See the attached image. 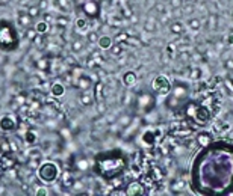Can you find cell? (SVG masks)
Returning <instances> with one entry per match:
<instances>
[{
    "label": "cell",
    "instance_id": "cell-9",
    "mask_svg": "<svg viewBox=\"0 0 233 196\" xmlns=\"http://www.w3.org/2000/svg\"><path fill=\"white\" fill-rule=\"evenodd\" d=\"M50 92H51V95H53V97L59 98V97H62L64 94H65V86H64L62 83H55V85H51Z\"/></svg>",
    "mask_w": 233,
    "mask_h": 196
},
{
    "label": "cell",
    "instance_id": "cell-35",
    "mask_svg": "<svg viewBox=\"0 0 233 196\" xmlns=\"http://www.w3.org/2000/svg\"><path fill=\"white\" fill-rule=\"evenodd\" d=\"M79 85H80L83 89H88V86H89V80H79Z\"/></svg>",
    "mask_w": 233,
    "mask_h": 196
},
{
    "label": "cell",
    "instance_id": "cell-10",
    "mask_svg": "<svg viewBox=\"0 0 233 196\" xmlns=\"http://www.w3.org/2000/svg\"><path fill=\"white\" fill-rule=\"evenodd\" d=\"M14 121H12V118L9 116H3L2 119H0V128L3 130V131H8V130H12L14 128Z\"/></svg>",
    "mask_w": 233,
    "mask_h": 196
},
{
    "label": "cell",
    "instance_id": "cell-5",
    "mask_svg": "<svg viewBox=\"0 0 233 196\" xmlns=\"http://www.w3.org/2000/svg\"><path fill=\"white\" fill-rule=\"evenodd\" d=\"M136 82H138V75H136L135 71H127V73H124V75H123V85H124V86L133 88V86L136 85Z\"/></svg>",
    "mask_w": 233,
    "mask_h": 196
},
{
    "label": "cell",
    "instance_id": "cell-24",
    "mask_svg": "<svg viewBox=\"0 0 233 196\" xmlns=\"http://www.w3.org/2000/svg\"><path fill=\"white\" fill-rule=\"evenodd\" d=\"M170 5H171V8H173V9H182L183 2H182V0H171Z\"/></svg>",
    "mask_w": 233,
    "mask_h": 196
},
{
    "label": "cell",
    "instance_id": "cell-23",
    "mask_svg": "<svg viewBox=\"0 0 233 196\" xmlns=\"http://www.w3.org/2000/svg\"><path fill=\"white\" fill-rule=\"evenodd\" d=\"M73 177L70 175V174H64V186H73Z\"/></svg>",
    "mask_w": 233,
    "mask_h": 196
},
{
    "label": "cell",
    "instance_id": "cell-26",
    "mask_svg": "<svg viewBox=\"0 0 233 196\" xmlns=\"http://www.w3.org/2000/svg\"><path fill=\"white\" fill-rule=\"evenodd\" d=\"M88 41L93 42V44L97 42V41H98V35H97L96 32H88Z\"/></svg>",
    "mask_w": 233,
    "mask_h": 196
},
{
    "label": "cell",
    "instance_id": "cell-25",
    "mask_svg": "<svg viewBox=\"0 0 233 196\" xmlns=\"http://www.w3.org/2000/svg\"><path fill=\"white\" fill-rule=\"evenodd\" d=\"M55 18H56V17H53L51 14H48V12H44V15H43V20H44L46 23H48V24L55 23Z\"/></svg>",
    "mask_w": 233,
    "mask_h": 196
},
{
    "label": "cell",
    "instance_id": "cell-30",
    "mask_svg": "<svg viewBox=\"0 0 233 196\" xmlns=\"http://www.w3.org/2000/svg\"><path fill=\"white\" fill-rule=\"evenodd\" d=\"M38 8H40L41 11H43V9L46 11V9L48 8V2H47V0H40V3H38Z\"/></svg>",
    "mask_w": 233,
    "mask_h": 196
},
{
    "label": "cell",
    "instance_id": "cell-11",
    "mask_svg": "<svg viewBox=\"0 0 233 196\" xmlns=\"http://www.w3.org/2000/svg\"><path fill=\"white\" fill-rule=\"evenodd\" d=\"M188 27L192 32H198L201 29V21L198 18H191V20H188Z\"/></svg>",
    "mask_w": 233,
    "mask_h": 196
},
{
    "label": "cell",
    "instance_id": "cell-33",
    "mask_svg": "<svg viewBox=\"0 0 233 196\" xmlns=\"http://www.w3.org/2000/svg\"><path fill=\"white\" fill-rule=\"evenodd\" d=\"M209 21H211V29L216 27V17L215 15H209Z\"/></svg>",
    "mask_w": 233,
    "mask_h": 196
},
{
    "label": "cell",
    "instance_id": "cell-20",
    "mask_svg": "<svg viewBox=\"0 0 233 196\" xmlns=\"http://www.w3.org/2000/svg\"><path fill=\"white\" fill-rule=\"evenodd\" d=\"M197 140L201 143V145H208V143L211 142V136H209V134H206V133H201V134L197 137Z\"/></svg>",
    "mask_w": 233,
    "mask_h": 196
},
{
    "label": "cell",
    "instance_id": "cell-15",
    "mask_svg": "<svg viewBox=\"0 0 233 196\" xmlns=\"http://www.w3.org/2000/svg\"><path fill=\"white\" fill-rule=\"evenodd\" d=\"M27 14H29V17H30V18H36V17H40V14H41V9L38 8V6H29V9H27Z\"/></svg>",
    "mask_w": 233,
    "mask_h": 196
},
{
    "label": "cell",
    "instance_id": "cell-3",
    "mask_svg": "<svg viewBox=\"0 0 233 196\" xmlns=\"http://www.w3.org/2000/svg\"><path fill=\"white\" fill-rule=\"evenodd\" d=\"M144 193H145L144 186H142L141 182H138V181L130 182V184L127 186V190H126V195H130V196H133V195H144Z\"/></svg>",
    "mask_w": 233,
    "mask_h": 196
},
{
    "label": "cell",
    "instance_id": "cell-4",
    "mask_svg": "<svg viewBox=\"0 0 233 196\" xmlns=\"http://www.w3.org/2000/svg\"><path fill=\"white\" fill-rule=\"evenodd\" d=\"M97 45H98V48L100 50H111V47L114 45V39H112V36H109V35H101V36H98V41H97Z\"/></svg>",
    "mask_w": 233,
    "mask_h": 196
},
{
    "label": "cell",
    "instance_id": "cell-34",
    "mask_svg": "<svg viewBox=\"0 0 233 196\" xmlns=\"http://www.w3.org/2000/svg\"><path fill=\"white\" fill-rule=\"evenodd\" d=\"M9 149H11L9 142H3V143H2V151H3V152H6V151H9Z\"/></svg>",
    "mask_w": 233,
    "mask_h": 196
},
{
    "label": "cell",
    "instance_id": "cell-2",
    "mask_svg": "<svg viewBox=\"0 0 233 196\" xmlns=\"http://www.w3.org/2000/svg\"><path fill=\"white\" fill-rule=\"evenodd\" d=\"M151 88L156 94L159 95H166L168 92L171 90V82L166 75H156L151 82Z\"/></svg>",
    "mask_w": 233,
    "mask_h": 196
},
{
    "label": "cell",
    "instance_id": "cell-27",
    "mask_svg": "<svg viewBox=\"0 0 233 196\" xmlns=\"http://www.w3.org/2000/svg\"><path fill=\"white\" fill-rule=\"evenodd\" d=\"M29 155H30V159L38 160V159H41V151H40V149H33V151L29 152Z\"/></svg>",
    "mask_w": 233,
    "mask_h": 196
},
{
    "label": "cell",
    "instance_id": "cell-19",
    "mask_svg": "<svg viewBox=\"0 0 233 196\" xmlns=\"http://www.w3.org/2000/svg\"><path fill=\"white\" fill-rule=\"evenodd\" d=\"M55 23H56L58 26H61V27H65V26L68 24V17H62V15H59V17L55 18Z\"/></svg>",
    "mask_w": 233,
    "mask_h": 196
},
{
    "label": "cell",
    "instance_id": "cell-13",
    "mask_svg": "<svg viewBox=\"0 0 233 196\" xmlns=\"http://www.w3.org/2000/svg\"><path fill=\"white\" fill-rule=\"evenodd\" d=\"M80 103L83 104V106H91V104L94 103V97L91 94H83L80 97Z\"/></svg>",
    "mask_w": 233,
    "mask_h": 196
},
{
    "label": "cell",
    "instance_id": "cell-32",
    "mask_svg": "<svg viewBox=\"0 0 233 196\" xmlns=\"http://www.w3.org/2000/svg\"><path fill=\"white\" fill-rule=\"evenodd\" d=\"M154 9H156V11H159V14H162V15H164L165 12H166V11H165V5H162V3L156 5V6H154Z\"/></svg>",
    "mask_w": 233,
    "mask_h": 196
},
{
    "label": "cell",
    "instance_id": "cell-39",
    "mask_svg": "<svg viewBox=\"0 0 233 196\" xmlns=\"http://www.w3.org/2000/svg\"><path fill=\"white\" fill-rule=\"evenodd\" d=\"M3 2H6V0H3Z\"/></svg>",
    "mask_w": 233,
    "mask_h": 196
},
{
    "label": "cell",
    "instance_id": "cell-37",
    "mask_svg": "<svg viewBox=\"0 0 233 196\" xmlns=\"http://www.w3.org/2000/svg\"><path fill=\"white\" fill-rule=\"evenodd\" d=\"M5 192H6V187L5 186H0V195H3Z\"/></svg>",
    "mask_w": 233,
    "mask_h": 196
},
{
    "label": "cell",
    "instance_id": "cell-18",
    "mask_svg": "<svg viewBox=\"0 0 233 196\" xmlns=\"http://www.w3.org/2000/svg\"><path fill=\"white\" fill-rule=\"evenodd\" d=\"M144 29H145L148 33H153L154 30H156V23L151 21V20H147V21H145V26H144Z\"/></svg>",
    "mask_w": 233,
    "mask_h": 196
},
{
    "label": "cell",
    "instance_id": "cell-22",
    "mask_svg": "<svg viewBox=\"0 0 233 196\" xmlns=\"http://www.w3.org/2000/svg\"><path fill=\"white\" fill-rule=\"evenodd\" d=\"M36 35H38V33H36V30H35V29H30V27L26 29V38L30 39V41H33V39L36 38Z\"/></svg>",
    "mask_w": 233,
    "mask_h": 196
},
{
    "label": "cell",
    "instance_id": "cell-28",
    "mask_svg": "<svg viewBox=\"0 0 233 196\" xmlns=\"http://www.w3.org/2000/svg\"><path fill=\"white\" fill-rule=\"evenodd\" d=\"M126 44H129V45H139V41H138L135 36H129L127 41H126Z\"/></svg>",
    "mask_w": 233,
    "mask_h": 196
},
{
    "label": "cell",
    "instance_id": "cell-38",
    "mask_svg": "<svg viewBox=\"0 0 233 196\" xmlns=\"http://www.w3.org/2000/svg\"><path fill=\"white\" fill-rule=\"evenodd\" d=\"M182 2H183V3H188V2H189V0H182Z\"/></svg>",
    "mask_w": 233,
    "mask_h": 196
},
{
    "label": "cell",
    "instance_id": "cell-16",
    "mask_svg": "<svg viewBox=\"0 0 233 196\" xmlns=\"http://www.w3.org/2000/svg\"><path fill=\"white\" fill-rule=\"evenodd\" d=\"M197 118H198V119H201L200 122H206V121L209 119V113L206 112L203 107H200V109H198V112H197Z\"/></svg>",
    "mask_w": 233,
    "mask_h": 196
},
{
    "label": "cell",
    "instance_id": "cell-14",
    "mask_svg": "<svg viewBox=\"0 0 233 196\" xmlns=\"http://www.w3.org/2000/svg\"><path fill=\"white\" fill-rule=\"evenodd\" d=\"M33 195H35V196H47V195H50V190H48V187L40 186V187H36V189L33 190Z\"/></svg>",
    "mask_w": 233,
    "mask_h": 196
},
{
    "label": "cell",
    "instance_id": "cell-12",
    "mask_svg": "<svg viewBox=\"0 0 233 196\" xmlns=\"http://www.w3.org/2000/svg\"><path fill=\"white\" fill-rule=\"evenodd\" d=\"M18 23H20L21 26H24L26 29H27V27H30V24H32V18L29 17V14H20V17H18Z\"/></svg>",
    "mask_w": 233,
    "mask_h": 196
},
{
    "label": "cell",
    "instance_id": "cell-36",
    "mask_svg": "<svg viewBox=\"0 0 233 196\" xmlns=\"http://www.w3.org/2000/svg\"><path fill=\"white\" fill-rule=\"evenodd\" d=\"M21 190H23V192H27V190H29V186H27V184H23V186H21Z\"/></svg>",
    "mask_w": 233,
    "mask_h": 196
},
{
    "label": "cell",
    "instance_id": "cell-17",
    "mask_svg": "<svg viewBox=\"0 0 233 196\" xmlns=\"http://www.w3.org/2000/svg\"><path fill=\"white\" fill-rule=\"evenodd\" d=\"M83 47H85V44H83V41H80V39H76V41H73V44H71L73 51H82Z\"/></svg>",
    "mask_w": 233,
    "mask_h": 196
},
{
    "label": "cell",
    "instance_id": "cell-8",
    "mask_svg": "<svg viewBox=\"0 0 233 196\" xmlns=\"http://www.w3.org/2000/svg\"><path fill=\"white\" fill-rule=\"evenodd\" d=\"M33 29L36 30L38 35H46V33L50 30V24L46 23L44 20H40V21H36V23H35V27H33Z\"/></svg>",
    "mask_w": 233,
    "mask_h": 196
},
{
    "label": "cell",
    "instance_id": "cell-6",
    "mask_svg": "<svg viewBox=\"0 0 233 196\" xmlns=\"http://www.w3.org/2000/svg\"><path fill=\"white\" fill-rule=\"evenodd\" d=\"M185 24L180 21V20H176V21H173L171 24H170V30L173 32V33H176V35H183L185 33Z\"/></svg>",
    "mask_w": 233,
    "mask_h": 196
},
{
    "label": "cell",
    "instance_id": "cell-1",
    "mask_svg": "<svg viewBox=\"0 0 233 196\" xmlns=\"http://www.w3.org/2000/svg\"><path fill=\"white\" fill-rule=\"evenodd\" d=\"M36 177L46 184H51V182H55L59 178V166L53 162L40 163V166L36 169Z\"/></svg>",
    "mask_w": 233,
    "mask_h": 196
},
{
    "label": "cell",
    "instance_id": "cell-31",
    "mask_svg": "<svg viewBox=\"0 0 233 196\" xmlns=\"http://www.w3.org/2000/svg\"><path fill=\"white\" fill-rule=\"evenodd\" d=\"M127 38H129V36H127L126 33H120L118 38H117V42H118V44H120V42H126V41H127Z\"/></svg>",
    "mask_w": 233,
    "mask_h": 196
},
{
    "label": "cell",
    "instance_id": "cell-21",
    "mask_svg": "<svg viewBox=\"0 0 233 196\" xmlns=\"http://www.w3.org/2000/svg\"><path fill=\"white\" fill-rule=\"evenodd\" d=\"M121 45L117 42V44H114L112 47H111V53H112V56H118V55H121Z\"/></svg>",
    "mask_w": 233,
    "mask_h": 196
},
{
    "label": "cell",
    "instance_id": "cell-29",
    "mask_svg": "<svg viewBox=\"0 0 233 196\" xmlns=\"http://www.w3.org/2000/svg\"><path fill=\"white\" fill-rule=\"evenodd\" d=\"M182 9H183V14H192L194 12V6H188L186 3H183V6H182Z\"/></svg>",
    "mask_w": 233,
    "mask_h": 196
},
{
    "label": "cell",
    "instance_id": "cell-7",
    "mask_svg": "<svg viewBox=\"0 0 233 196\" xmlns=\"http://www.w3.org/2000/svg\"><path fill=\"white\" fill-rule=\"evenodd\" d=\"M74 27H76L77 32L86 33L88 29H89V24H88V21H86L85 18H76V21H74Z\"/></svg>",
    "mask_w": 233,
    "mask_h": 196
}]
</instances>
